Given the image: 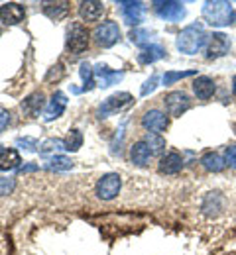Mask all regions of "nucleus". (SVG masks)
I'll return each mask as SVG.
<instances>
[{"label": "nucleus", "instance_id": "nucleus-1", "mask_svg": "<svg viewBox=\"0 0 236 255\" xmlns=\"http://www.w3.org/2000/svg\"><path fill=\"white\" fill-rule=\"evenodd\" d=\"M203 18L209 26L213 28H223L233 24L235 20V10L231 2L225 0H213V2H205L203 4Z\"/></svg>", "mask_w": 236, "mask_h": 255}, {"label": "nucleus", "instance_id": "nucleus-2", "mask_svg": "<svg viewBox=\"0 0 236 255\" xmlns=\"http://www.w3.org/2000/svg\"><path fill=\"white\" fill-rule=\"evenodd\" d=\"M207 41V35H205V30H203L201 24H191L187 28H183L181 33L177 35V49L181 53H187V55H195Z\"/></svg>", "mask_w": 236, "mask_h": 255}, {"label": "nucleus", "instance_id": "nucleus-3", "mask_svg": "<svg viewBox=\"0 0 236 255\" xmlns=\"http://www.w3.org/2000/svg\"><path fill=\"white\" fill-rule=\"evenodd\" d=\"M132 100H134V98H132L130 93H116V95L108 96L101 106H99L97 116H99V118H108L110 114H116V112L128 108V106L132 104Z\"/></svg>", "mask_w": 236, "mask_h": 255}, {"label": "nucleus", "instance_id": "nucleus-4", "mask_svg": "<svg viewBox=\"0 0 236 255\" xmlns=\"http://www.w3.org/2000/svg\"><path fill=\"white\" fill-rule=\"evenodd\" d=\"M120 187H122V181H120V175L116 173H108V175H102L95 187V192L101 200H112L118 196L120 192Z\"/></svg>", "mask_w": 236, "mask_h": 255}, {"label": "nucleus", "instance_id": "nucleus-5", "mask_svg": "<svg viewBox=\"0 0 236 255\" xmlns=\"http://www.w3.org/2000/svg\"><path fill=\"white\" fill-rule=\"evenodd\" d=\"M67 47H69V51L75 53V55L83 53V51L89 47V32H87V28H85L83 24L75 22V24L69 28Z\"/></svg>", "mask_w": 236, "mask_h": 255}, {"label": "nucleus", "instance_id": "nucleus-6", "mask_svg": "<svg viewBox=\"0 0 236 255\" xmlns=\"http://www.w3.org/2000/svg\"><path fill=\"white\" fill-rule=\"evenodd\" d=\"M93 35H95V41L99 45H102V47H112L120 39V28H118L116 22L108 20V22H102L101 26H97Z\"/></svg>", "mask_w": 236, "mask_h": 255}, {"label": "nucleus", "instance_id": "nucleus-7", "mask_svg": "<svg viewBox=\"0 0 236 255\" xmlns=\"http://www.w3.org/2000/svg\"><path fill=\"white\" fill-rule=\"evenodd\" d=\"M154 10L160 18L168 20V22H179L183 16H185V8L181 2H175V0H168V2H162V0H156L154 2Z\"/></svg>", "mask_w": 236, "mask_h": 255}, {"label": "nucleus", "instance_id": "nucleus-8", "mask_svg": "<svg viewBox=\"0 0 236 255\" xmlns=\"http://www.w3.org/2000/svg\"><path fill=\"white\" fill-rule=\"evenodd\" d=\"M231 49V37L223 32H215L213 35H209L207 39V57L209 59H217L227 55Z\"/></svg>", "mask_w": 236, "mask_h": 255}, {"label": "nucleus", "instance_id": "nucleus-9", "mask_svg": "<svg viewBox=\"0 0 236 255\" xmlns=\"http://www.w3.org/2000/svg\"><path fill=\"white\" fill-rule=\"evenodd\" d=\"M164 104H166V110H168L169 116H175V118L191 108V100L183 91H173V93L166 95Z\"/></svg>", "mask_w": 236, "mask_h": 255}, {"label": "nucleus", "instance_id": "nucleus-10", "mask_svg": "<svg viewBox=\"0 0 236 255\" xmlns=\"http://www.w3.org/2000/svg\"><path fill=\"white\" fill-rule=\"evenodd\" d=\"M26 16V10L22 4L18 2H6L0 6V20L6 24V26H16L24 20Z\"/></svg>", "mask_w": 236, "mask_h": 255}, {"label": "nucleus", "instance_id": "nucleus-11", "mask_svg": "<svg viewBox=\"0 0 236 255\" xmlns=\"http://www.w3.org/2000/svg\"><path fill=\"white\" fill-rule=\"evenodd\" d=\"M142 126L146 128L150 133L166 131V128H168V116L164 112H160V110H148L142 116Z\"/></svg>", "mask_w": 236, "mask_h": 255}, {"label": "nucleus", "instance_id": "nucleus-12", "mask_svg": "<svg viewBox=\"0 0 236 255\" xmlns=\"http://www.w3.org/2000/svg\"><path fill=\"white\" fill-rule=\"evenodd\" d=\"M120 6V12H122V18L128 26H138L142 22V16H144V6L142 2H118Z\"/></svg>", "mask_w": 236, "mask_h": 255}, {"label": "nucleus", "instance_id": "nucleus-13", "mask_svg": "<svg viewBox=\"0 0 236 255\" xmlns=\"http://www.w3.org/2000/svg\"><path fill=\"white\" fill-rule=\"evenodd\" d=\"M65 106H67V96L63 95V93H59V91L53 93L51 100H49V104H47V108H45L43 120H45V122H51V120L59 118V116L65 112Z\"/></svg>", "mask_w": 236, "mask_h": 255}, {"label": "nucleus", "instance_id": "nucleus-14", "mask_svg": "<svg viewBox=\"0 0 236 255\" xmlns=\"http://www.w3.org/2000/svg\"><path fill=\"white\" fill-rule=\"evenodd\" d=\"M104 12V4L99 0H87L79 4V16L83 22H97Z\"/></svg>", "mask_w": 236, "mask_h": 255}, {"label": "nucleus", "instance_id": "nucleus-15", "mask_svg": "<svg viewBox=\"0 0 236 255\" xmlns=\"http://www.w3.org/2000/svg\"><path fill=\"white\" fill-rule=\"evenodd\" d=\"M181 167H183V157H181L179 153H175V151L166 153V155L160 159V165H158L160 173H166V175H175V173H179Z\"/></svg>", "mask_w": 236, "mask_h": 255}, {"label": "nucleus", "instance_id": "nucleus-16", "mask_svg": "<svg viewBox=\"0 0 236 255\" xmlns=\"http://www.w3.org/2000/svg\"><path fill=\"white\" fill-rule=\"evenodd\" d=\"M120 79H122V73H118V71H110L108 67L99 65V67L95 69V81H97V85H99L101 89H106V87L118 83Z\"/></svg>", "mask_w": 236, "mask_h": 255}, {"label": "nucleus", "instance_id": "nucleus-17", "mask_svg": "<svg viewBox=\"0 0 236 255\" xmlns=\"http://www.w3.org/2000/svg\"><path fill=\"white\" fill-rule=\"evenodd\" d=\"M201 208L207 216H217V214L225 208V198H223V194H221V192H209L207 198L203 200Z\"/></svg>", "mask_w": 236, "mask_h": 255}, {"label": "nucleus", "instance_id": "nucleus-18", "mask_svg": "<svg viewBox=\"0 0 236 255\" xmlns=\"http://www.w3.org/2000/svg\"><path fill=\"white\" fill-rule=\"evenodd\" d=\"M215 91H217L215 81L209 79V77H197V79L193 81V93H195L197 98H201V100L211 98V96L215 95Z\"/></svg>", "mask_w": 236, "mask_h": 255}, {"label": "nucleus", "instance_id": "nucleus-19", "mask_svg": "<svg viewBox=\"0 0 236 255\" xmlns=\"http://www.w3.org/2000/svg\"><path fill=\"white\" fill-rule=\"evenodd\" d=\"M43 104H45V95H43L41 91H39V93H32L30 96L24 98L22 110H24L28 116H37L39 110L43 108Z\"/></svg>", "mask_w": 236, "mask_h": 255}, {"label": "nucleus", "instance_id": "nucleus-20", "mask_svg": "<svg viewBox=\"0 0 236 255\" xmlns=\"http://www.w3.org/2000/svg\"><path fill=\"white\" fill-rule=\"evenodd\" d=\"M166 53H168V51H166L162 45L150 43V45H146V47L142 49V53L138 55V61L142 65H150V63H154V61H158V59H164Z\"/></svg>", "mask_w": 236, "mask_h": 255}, {"label": "nucleus", "instance_id": "nucleus-21", "mask_svg": "<svg viewBox=\"0 0 236 255\" xmlns=\"http://www.w3.org/2000/svg\"><path fill=\"white\" fill-rule=\"evenodd\" d=\"M130 159H132L134 165L144 167L152 159V151H150V147L144 141H136L134 145H132V149H130Z\"/></svg>", "mask_w": 236, "mask_h": 255}, {"label": "nucleus", "instance_id": "nucleus-22", "mask_svg": "<svg viewBox=\"0 0 236 255\" xmlns=\"http://www.w3.org/2000/svg\"><path fill=\"white\" fill-rule=\"evenodd\" d=\"M20 155L16 149H0V171H12L20 167Z\"/></svg>", "mask_w": 236, "mask_h": 255}, {"label": "nucleus", "instance_id": "nucleus-23", "mask_svg": "<svg viewBox=\"0 0 236 255\" xmlns=\"http://www.w3.org/2000/svg\"><path fill=\"white\" fill-rule=\"evenodd\" d=\"M67 2H47L43 6V14L47 18H51V20H63L67 16Z\"/></svg>", "mask_w": 236, "mask_h": 255}, {"label": "nucleus", "instance_id": "nucleus-24", "mask_svg": "<svg viewBox=\"0 0 236 255\" xmlns=\"http://www.w3.org/2000/svg\"><path fill=\"white\" fill-rule=\"evenodd\" d=\"M201 163L203 167L207 169V171H211V173H221L223 169H225V159L219 155V153H215V151H209V153H205L201 157Z\"/></svg>", "mask_w": 236, "mask_h": 255}, {"label": "nucleus", "instance_id": "nucleus-25", "mask_svg": "<svg viewBox=\"0 0 236 255\" xmlns=\"http://www.w3.org/2000/svg\"><path fill=\"white\" fill-rule=\"evenodd\" d=\"M142 141H144V143L150 147L152 155H156V153H162V151L166 149V139H164L160 133H146Z\"/></svg>", "mask_w": 236, "mask_h": 255}, {"label": "nucleus", "instance_id": "nucleus-26", "mask_svg": "<svg viewBox=\"0 0 236 255\" xmlns=\"http://www.w3.org/2000/svg\"><path fill=\"white\" fill-rule=\"evenodd\" d=\"M71 167H73V161L65 157V155H55L45 165V169H49V171H67Z\"/></svg>", "mask_w": 236, "mask_h": 255}, {"label": "nucleus", "instance_id": "nucleus-27", "mask_svg": "<svg viewBox=\"0 0 236 255\" xmlns=\"http://www.w3.org/2000/svg\"><path fill=\"white\" fill-rule=\"evenodd\" d=\"M79 73H81V79H83V83H85L83 91H91V89L95 87V69L89 63H81Z\"/></svg>", "mask_w": 236, "mask_h": 255}, {"label": "nucleus", "instance_id": "nucleus-28", "mask_svg": "<svg viewBox=\"0 0 236 255\" xmlns=\"http://www.w3.org/2000/svg\"><path fill=\"white\" fill-rule=\"evenodd\" d=\"M83 145V133L81 129H71L65 139V149L67 151H79V147Z\"/></svg>", "mask_w": 236, "mask_h": 255}, {"label": "nucleus", "instance_id": "nucleus-29", "mask_svg": "<svg viewBox=\"0 0 236 255\" xmlns=\"http://www.w3.org/2000/svg\"><path fill=\"white\" fill-rule=\"evenodd\" d=\"M197 71H179V73H175V71H168L166 75H164V83L166 85H173L175 81H179V79H185V77H193Z\"/></svg>", "mask_w": 236, "mask_h": 255}, {"label": "nucleus", "instance_id": "nucleus-30", "mask_svg": "<svg viewBox=\"0 0 236 255\" xmlns=\"http://www.w3.org/2000/svg\"><path fill=\"white\" fill-rule=\"evenodd\" d=\"M148 35H152V32H148V30H134V32L130 33V39L138 43V45H150V37Z\"/></svg>", "mask_w": 236, "mask_h": 255}, {"label": "nucleus", "instance_id": "nucleus-31", "mask_svg": "<svg viewBox=\"0 0 236 255\" xmlns=\"http://www.w3.org/2000/svg\"><path fill=\"white\" fill-rule=\"evenodd\" d=\"M53 149H65V141L61 139H47L41 143V153H47V151H53Z\"/></svg>", "mask_w": 236, "mask_h": 255}, {"label": "nucleus", "instance_id": "nucleus-32", "mask_svg": "<svg viewBox=\"0 0 236 255\" xmlns=\"http://www.w3.org/2000/svg\"><path fill=\"white\" fill-rule=\"evenodd\" d=\"M14 187H16V181H14V179H10V177H0V196L10 194V192L14 191Z\"/></svg>", "mask_w": 236, "mask_h": 255}, {"label": "nucleus", "instance_id": "nucleus-33", "mask_svg": "<svg viewBox=\"0 0 236 255\" xmlns=\"http://www.w3.org/2000/svg\"><path fill=\"white\" fill-rule=\"evenodd\" d=\"M61 77H63V65L57 63L55 67L49 69V73L45 75V81H47V83H51V81H59Z\"/></svg>", "mask_w": 236, "mask_h": 255}, {"label": "nucleus", "instance_id": "nucleus-34", "mask_svg": "<svg viewBox=\"0 0 236 255\" xmlns=\"http://www.w3.org/2000/svg\"><path fill=\"white\" fill-rule=\"evenodd\" d=\"M225 163H227L229 167L236 169V145H229V147L225 149Z\"/></svg>", "mask_w": 236, "mask_h": 255}, {"label": "nucleus", "instance_id": "nucleus-35", "mask_svg": "<svg viewBox=\"0 0 236 255\" xmlns=\"http://www.w3.org/2000/svg\"><path fill=\"white\" fill-rule=\"evenodd\" d=\"M156 87H158V75H152V77L144 83V87H142V96H148L152 91H156Z\"/></svg>", "mask_w": 236, "mask_h": 255}, {"label": "nucleus", "instance_id": "nucleus-36", "mask_svg": "<svg viewBox=\"0 0 236 255\" xmlns=\"http://www.w3.org/2000/svg\"><path fill=\"white\" fill-rule=\"evenodd\" d=\"M8 122H10V114H8V110H6V108H2V106H0V131H4V129H6Z\"/></svg>", "mask_w": 236, "mask_h": 255}, {"label": "nucleus", "instance_id": "nucleus-37", "mask_svg": "<svg viewBox=\"0 0 236 255\" xmlns=\"http://www.w3.org/2000/svg\"><path fill=\"white\" fill-rule=\"evenodd\" d=\"M18 171H20V173H30V171H37V165H24V167H20Z\"/></svg>", "mask_w": 236, "mask_h": 255}, {"label": "nucleus", "instance_id": "nucleus-38", "mask_svg": "<svg viewBox=\"0 0 236 255\" xmlns=\"http://www.w3.org/2000/svg\"><path fill=\"white\" fill-rule=\"evenodd\" d=\"M233 93H235V96H236V75L233 77Z\"/></svg>", "mask_w": 236, "mask_h": 255}]
</instances>
